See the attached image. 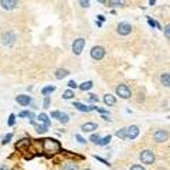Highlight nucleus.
I'll list each match as a JSON object with an SVG mask.
<instances>
[{"mask_svg":"<svg viewBox=\"0 0 170 170\" xmlns=\"http://www.w3.org/2000/svg\"><path fill=\"white\" fill-rule=\"evenodd\" d=\"M42 143V150L45 152V153H55V152H58L60 150V142L58 140H55V139H51V138H45L41 140Z\"/></svg>","mask_w":170,"mask_h":170,"instance_id":"obj_1","label":"nucleus"},{"mask_svg":"<svg viewBox=\"0 0 170 170\" xmlns=\"http://www.w3.org/2000/svg\"><path fill=\"white\" fill-rule=\"evenodd\" d=\"M115 91H116V95L119 96V98H122V99H129V98L132 96L130 88H129L126 84H119L116 88H115Z\"/></svg>","mask_w":170,"mask_h":170,"instance_id":"obj_2","label":"nucleus"},{"mask_svg":"<svg viewBox=\"0 0 170 170\" xmlns=\"http://www.w3.org/2000/svg\"><path fill=\"white\" fill-rule=\"evenodd\" d=\"M139 159L143 165H153L154 163V153L152 150H142L139 154Z\"/></svg>","mask_w":170,"mask_h":170,"instance_id":"obj_3","label":"nucleus"},{"mask_svg":"<svg viewBox=\"0 0 170 170\" xmlns=\"http://www.w3.org/2000/svg\"><path fill=\"white\" fill-rule=\"evenodd\" d=\"M167 139H169V132L165 130V129H157V130L153 133V140L157 142V143H163Z\"/></svg>","mask_w":170,"mask_h":170,"instance_id":"obj_4","label":"nucleus"},{"mask_svg":"<svg viewBox=\"0 0 170 170\" xmlns=\"http://www.w3.org/2000/svg\"><path fill=\"white\" fill-rule=\"evenodd\" d=\"M84 47H85V38H82V37L77 38V40H74V42H72V51H74L75 55H80V54L82 53Z\"/></svg>","mask_w":170,"mask_h":170,"instance_id":"obj_5","label":"nucleus"},{"mask_svg":"<svg viewBox=\"0 0 170 170\" xmlns=\"http://www.w3.org/2000/svg\"><path fill=\"white\" fill-rule=\"evenodd\" d=\"M118 34L119 36H128V34H130L132 33V26L126 23V21H122V23H119L118 24Z\"/></svg>","mask_w":170,"mask_h":170,"instance_id":"obj_6","label":"nucleus"},{"mask_svg":"<svg viewBox=\"0 0 170 170\" xmlns=\"http://www.w3.org/2000/svg\"><path fill=\"white\" fill-rule=\"evenodd\" d=\"M91 57L94 60H102L105 57V48L101 47V45L92 47V50H91Z\"/></svg>","mask_w":170,"mask_h":170,"instance_id":"obj_7","label":"nucleus"},{"mask_svg":"<svg viewBox=\"0 0 170 170\" xmlns=\"http://www.w3.org/2000/svg\"><path fill=\"white\" fill-rule=\"evenodd\" d=\"M139 132H140V129H139V126H136V125L128 126L126 128V139H130V140L136 139L139 136Z\"/></svg>","mask_w":170,"mask_h":170,"instance_id":"obj_8","label":"nucleus"},{"mask_svg":"<svg viewBox=\"0 0 170 170\" xmlns=\"http://www.w3.org/2000/svg\"><path fill=\"white\" fill-rule=\"evenodd\" d=\"M1 42H3V45H7V47L13 45V44L16 42L14 33H4V34L1 36Z\"/></svg>","mask_w":170,"mask_h":170,"instance_id":"obj_9","label":"nucleus"},{"mask_svg":"<svg viewBox=\"0 0 170 170\" xmlns=\"http://www.w3.org/2000/svg\"><path fill=\"white\" fill-rule=\"evenodd\" d=\"M0 6L4 10H13L17 6V0H0Z\"/></svg>","mask_w":170,"mask_h":170,"instance_id":"obj_10","label":"nucleus"},{"mask_svg":"<svg viewBox=\"0 0 170 170\" xmlns=\"http://www.w3.org/2000/svg\"><path fill=\"white\" fill-rule=\"evenodd\" d=\"M16 102L17 104H20V105L23 106H27L31 104V96L28 95H17L16 96Z\"/></svg>","mask_w":170,"mask_h":170,"instance_id":"obj_11","label":"nucleus"},{"mask_svg":"<svg viewBox=\"0 0 170 170\" xmlns=\"http://www.w3.org/2000/svg\"><path fill=\"white\" fill-rule=\"evenodd\" d=\"M74 108H77L81 112H91V111H96V106H86L81 102H74Z\"/></svg>","mask_w":170,"mask_h":170,"instance_id":"obj_12","label":"nucleus"},{"mask_svg":"<svg viewBox=\"0 0 170 170\" xmlns=\"http://www.w3.org/2000/svg\"><path fill=\"white\" fill-rule=\"evenodd\" d=\"M96 129H98V125H96L95 122H86L81 126V130H82V132H94Z\"/></svg>","mask_w":170,"mask_h":170,"instance_id":"obj_13","label":"nucleus"},{"mask_svg":"<svg viewBox=\"0 0 170 170\" xmlns=\"http://www.w3.org/2000/svg\"><path fill=\"white\" fill-rule=\"evenodd\" d=\"M126 4V1L125 0H108V6L109 7H123V6Z\"/></svg>","mask_w":170,"mask_h":170,"instance_id":"obj_14","label":"nucleus"},{"mask_svg":"<svg viewBox=\"0 0 170 170\" xmlns=\"http://www.w3.org/2000/svg\"><path fill=\"white\" fill-rule=\"evenodd\" d=\"M160 84L163 85V86H170V74L169 72H165V74L160 75Z\"/></svg>","mask_w":170,"mask_h":170,"instance_id":"obj_15","label":"nucleus"},{"mask_svg":"<svg viewBox=\"0 0 170 170\" xmlns=\"http://www.w3.org/2000/svg\"><path fill=\"white\" fill-rule=\"evenodd\" d=\"M67 75H69V71L65 68H58L55 71V78H57V80H63Z\"/></svg>","mask_w":170,"mask_h":170,"instance_id":"obj_16","label":"nucleus"},{"mask_svg":"<svg viewBox=\"0 0 170 170\" xmlns=\"http://www.w3.org/2000/svg\"><path fill=\"white\" fill-rule=\"evenodd\" d=\"M104 102H105L108 106H112L116 104V98L112 95V94H106V95L104 96Z\"/></svg>","mask_w":170,"mask_h":170,"instance_id":"obj_17","label":"nucleus"},{"mask_svg":"<svg viewBox=\"0 0 170 170\" xmlns=\"http://www.w3.org/2000/svg\"><path fill=\"white\" fill-rule=\"evenodd\" d=\"M38 119H40V122H41L42 125H45L47 128L51 125V121L48 119V116L45 115V113H40V115H38Z\"/></svg>","mask_w":170,"mask_h":170,"instance_id":"obj_18","label":"nucleus"},{"mask_svg":"<svg viewBox=\"0 0 170 170\" xmlns=\"http://www.w3.org/2000/svg\"><path fill=\"white\" fill-rule=\"evenodd\" d=\"M80 86V89L81 91H89L92 86H94V82L92 81H86V82H82L81 85H78Z\"/></svg>","mask_w":170,"mask_h":170,"instance_id":"obj_19","label":"nucleus"},{"mask_svg":"<svg viewBox=\"0 0 170 170\" xmlns=\"http://www.w3.org/2000/svg\"><path fill=\"white\" fill-rule=\"evenodd\" d=\"M54 91H55V86H54V85H48V86H44V88L41 89V94L44 96H47L48 94H51V92H54Z\"/></svg>","mask_w":170,"mask_h":170,"instance_id":"obj_20","label":"nucleus"},{"mask_svg":"<svg viewBox=\"0 0 170 170\" xmlns=\"http://www.w3.org/2000/svg\"><path fill=\"white\" fill-rule=\"evenodd\" d=\"M111 142V135H106L105 138H102V139H99V142H98V146H106V145Z\"/></svg>","mask_w":170,"mask_h":170,"instance_id":"obj_21","label":"nucleus"},{"mask_svg":"<svg viewBox=\"0 0 170 170\" xmlns=\"http://www.w3.org/2000/svg\"><path fill=\"white\" fill-rule=\"evenodd\" d=\"M19 116H21V118H30V121H33V119H34V113H33V112H30V111H23V112H20V113H19Z\"/></svg>","mask_w":170,"mask_h":170,"instance_id":"obj_22","label":"nucleus"},{"mask_svg":"<svg viewBox=\"0 0 170 170\" xmlns=\"http://www.w3.org/2000/svg\"><path fill=\"white\" fill-rule=\"evenodd\" d=\"M58 121H60L61 123H68V122H69V116L67 115V113H65V112H61V113H60Z\"/></svg>","mask_w":170,"mask_h":170,"instance_id":"obj_23","label":"nucleus"},{"mask_svg":"<svg viewBox=\"0 0 170 170\" xmlns=\"http://www.w3.org/2000/svg\"><path fill=\"white\" fill-rule=\"evenodd\" d=\"M74 91H71V89H67L65 92L63 94V99H72L74 98Z\"/></svg>","mask_w":170,"mask_h":170,"instance_id":"obj_24","label":"nucleus"},{"mask_svg":"<svg viewBox=\"0 0 170 170\" xmlns=\"http://www.w3.org/2000/svg\"><path fill=\"white\" fill-rule=\"evenodd\" d=\"M115 135H116L118 138H121V139H126V128H122V129L116 130Z\"/></svg>","mask_w":170,"mask_h":170,"instance_id":"obj_25","label":"nucleus"},{"mask_svg":"<svg viewBox=\"0 0 170 170\" xmlns=\"http://www.w3.org/2000/svg\"><path fill=\"white\" fill-rule=\"evenodd\" d=\"M64 170H78V166L75 165V163L68 162V163H65V165H64Z\"/></svg>","mask_w":170,"mask_h":170,"instance_id":"obj_26","label":"nucleus"},{"mask_svg":"<svg viewBox=\"0 0 170 170\" xmlns=\"http://www.w3.org/2000/svg\"><path fill=\"white\" fill-rule=\"evenodd\" d=\"M11 138H13V133H7L4 138L1 139V145H7L11 140Z\"/></svg>","mask_w":170,"mask_h":170,"instance_id":"obj_27","label":"nucleus"},{"mask_svg":"<svg viewBox=\"0 0 170 170\" xmlns=\"http://www.w3.org/2000/svg\"><path fill=\"white\" fill-rule=\"evenodd\" d=\"M27 145H30V142H28L27 139H21L20 142H19V143L16 145V148H17V149H21L23 146H27Z\"/></svg>","mask_w":170,"mask_h":170,"instance_id":"obj_28","label":"nucleus"},{"mask_svg":"<svg viewBox=\"0 0 170 170\" xmlns=\"http://www.w3.org/2000/svg\"><path fill=\"white\" fill-rule=\"evenodd\" d=\"M99 135H98V133H92V135H91V142H94V143H98V142H99Z\"/></svg>","mask_w":170,"mask_h":170,"instance_id":"obj_29","label":"nucleus"},{"mask_svg":"<svg viewBox=\"0 0 170 170\" xmlns=\"http://www.w3.org/2000/svg\"><path fill=\"white\" fill-rule=\"evenodd\" d=\"M14 122H16V115H14V113H11L10 116H9V126H13V125H14Z\"/></svg>","mask_w":170,"mask_h":170,"instance_id":"obj_30","label":"nucleus"},{"mask_svg":"<svg viewBox=\"0 0 170 170\" xmlns=\"http://www.w3.org/2000/svg\"><path fill=\"white\" fill-rule=\"evenodd\" d=\"M80 6L81 7H84V9H88L89 7V0H80Z\"/></svg>","mask_w":170,"mask_h":170,"instance_id":"obj_31","label":"nucleus"},{"mask_svg":"<svg viewBox=\"0 0 170 170\" xmlns=\"http://www.w3.org/2000/svg\"><path fill=\"white\" fill-rule=\"evenodd\" d=\"M148 23H149V26H150V27H159V28H160L159 23H156V21L152 20V19H148Z\"/></svg>","mask_w":170,"mask_h":170,"instance_id":"obj_32","label":"nucleus"},{"mask_svg":"<svg viewBox=\"0 0 170 170\" xmlns=\"http://www.w3.org/2000/svg\"><path fill=\"white\" fill-rule=\"evenodd\" d=\"M165 36L167 40H170V24H167V26L165 27Z\"/></svg>","mask_w":170,"mask_h":170,"instance_id":"obj_33","label":"nucleus"},{"mask_svg":"<svg viewBox=\"0 0 170 170\" xmlns=\"http://www.w3.org/2000/svg\"><path fill=\"white\" fill-rule=\"evenodd\" d=\"M75 139H77V140H78V142H80L81 145H84V143H86V140H85L84 138H82V136H81V135H75Z\"/></svg>","mask_w":170,"mask_h":170,"instance_id":"obj_34","label":"nucleus"},{"mask_svg":"<svg viewBox=\"0 0 170 170\" xmlns=\"http://www.w3.org/2000/svg\"><path fill=\"white\" fill-rule=\"evenodd\" d=\"M130 170H145V167L140 165H133L132 167H130Z\"/></svg>","mask_w":170,"mask_h":170,"instance_id":"obj_35","label":"nucleus"},{"mask_svg":"<svg viewBox=\"0 0 170 170\" xmlns=\"http://www.w3.org/2000/svg\"><path fill=\"white\" fill-rule=\"evenodd\" d=\"M94 157H95L96 160H99V162H102V163H104V165H106V166H109V162H106L105 159H102V157H99V156H94Z\"/></svg>","mask_w":170,"mask_h":170,"instance_id":"obj_36","label":"nucleus"},{"mask_svg":"<svg viewBox=\"0 0 170 170\" xmlns=\"http://www.w3.org/2000/svg\"><path fill=\"white\" fill-rule=\"evenodd\" d=\"M68 86H69V88H77V86H78V84H77L74 80H72V81H69V82H68Z\"/></svg>","mask_w":170,"mask_h":170,"instance_id":"obj_37","label":"nucleus"},{"mask_svg":"<svg viewBox=\"0 0 170 170\" xmlns=\"http://www.w3.org/2000/svg\"><path fill=\"white\" fill-rule=\"evenodd\" d=\"M50 106V96H45L44 98V108H48Z\"/></svg>","mask_w":170,"mask_h":170,"instance_id":"obj_38","label":"nucleus"},{"mask_svg":"<svg viewBox=\"0 0 170 170\" xmlns=\"http://www.w3.org/2000/svg\"><path fill=\"white\" fill-rule=\"evenodd\" d=\"M89 101L91 102H98V96L94 95V94H91V95H89Z\"/></svg>","mask_w":170,"mask_h":170,"instance_id":"obj_39","label":"nucleus"},{"mask_svg":"<svg viewBox=\"0 0 170 170\" xmlns=\"http://www.w3.org/2000/svg\"><path fill=\"white\" fill-rule=\"evenodd\" d=\"M60 113H61V112H58V111L51 112V118H60Z\"/></svg>","mask_w":170,"mask_h":170,"instance_id":"obj_40","label":"nucleus"},{"mask_svg":"<svg viewBox=\"0 0 170 170\" xmlns=\"http://www.w3.org/2000/svg\"><path fill=\"white\" fill-rule=\"evenodd\" d=\"M96 111L101 112V113H109V112H108V109H104V108H98V106H96Z\"/></svg>","mask_w":170,"mask_h":170,"instance_id":"obj_41","label":"nucleus"},{"mask_svg":"<svg viewBox=\"0 0 170 170\" xmlns=\"http://www.w3.org/2000/svg\"><path fill=\"white\" fill-rule=\"evenodd\" d=\"M96 17H98V21H101V23H102L104 20H105V17L102 16V14H99V16H96Z\"/></svg>","mask_w":170,"mask_h":170,"instance_id":"obj_42","label":"nucleus"},{"mask_svg":"<svg viewBox=\"0 0 170 170\" xmlns=\"http://www.w3.org/2000/svg\"><path fill=\"white\" fill-rule=\"evenodd\" d=\"M0 170H9V167H7L6 165H1L0 166Z\"/></svg>","mask_w":170,"mask_h":170,"instance_id":"obj_43","label":"nucleus"},{"mask_svg":"<svg viewBox=\"0 0 170 170\" xmlns=\"http://www.w3.org/2000/svg\"><path fill=\"white\" fill-rule=\"evenodd\" d=\"M154 3H156V0H149V4L150 6H154Z\"/></svg>","mask_w":170,"mask_h":170,"instance_id":"obj_44","label":"nucleus"},{"mask_svg":"<svg viewBox=\"0 0 170 170\" xmlns=\"http://www.w3.org/2000/svg\"><path fill=\"white\" fill-rule=\"evenodd\" d=\"M96 1H99V3H105V1H108V0H96Z\"/></svg>","mask_w":170,"mask_h":170,"instance_id":"obj_45","label":"nucleus"},{"mask_svg":"<svg viewBox=\"0 0 170 170\" xmlns=\"http://www.w3.org/2000/svg\"><path fill=\"white\" fill-rule=\"evenodd\" d=\"M86 170H89V169H86Z\"/></svg>","mask_w":170,"mask_h":170,"instance_id":"obj_46","label":"nucleus"}]
</instances>
